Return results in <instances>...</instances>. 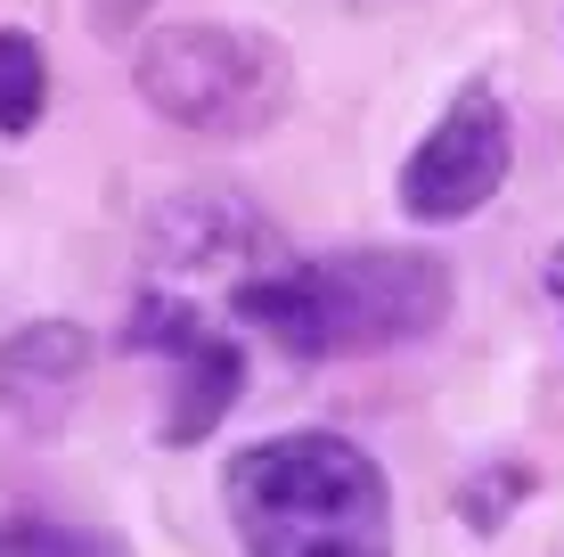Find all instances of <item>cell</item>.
Here are the masks:
<instances>
[{
	"mask_svg": "<svg viewBox=\"0 0 564 557\" xmlns=\"http://www.w3.org/2000/svg\"><path fill=\"white\" fill-rule=\"evenodd\" d=\"M451 263L417 246H352L327 263H279V271L238 279V320L295 361H344V353H384L417 344L451 320Z\"/></svg>",
	"mask_w": 564,
	"mask_h": 557,
	"instance_id": "6da1fadb",
	"label": "cell"
},
{
	"mask_svg": "<svg viewBox=\"0 0 564 557\" xmlns=\"http://www.w3.org/2000/svg\"><path fill=\"white\" fill-rule=\"evenodd\" d=\"M246 557H393L384 468L344 435H270L221 475Z\"/></svg>",
	"mask_w": 564,
	"mask_h": 557,
	"instance_id": "7a4b0ae2",
	"label": "cell"
},
{
	"mask_svg": "<svg viewBox=\"0 0 564 557\" xmlns=\"http://www.w3.org/2000/svg\"><path fill=\"white\" fill-rule=\"evenodd\" d=\"M140 99L181 131L205 140H254L295 99V57L270 33L229 25V17H188V25H155L131 57Z\"/></svg>",
	"mask_w": 564,
	"mask_h": 557,
	"instance_id": "3957f363",
	"label": "cell"
},
{
	"mask_svg": "<svg viewBox=\"0 0 564 557\" xmlns=\"http://www.w3.org/2000/svg\"><path fill=\"white\" fill-rule=\"evenodd\" d=\"M508 164H516L508 107H499L491 83H466V90H451V107L434 115V131L401 164V214L410 222H466L508 189Z\"/></svg>",
	"mask_w": 564,
	"mask_h": 557,
	"instance_id": "277c9868",
	"label": "cell"
},
{
	"mask_svg": "<svg viewBox=\"0 0 564 557\" xmlns=\"http://www.w3.org/2000/svg\"><path fill=\"white\" fill-rule=\"evenodd\" d=\"M131 353H155L172 369V418H164V443H205L213 427H221V410L238 401L246 386V361L229 336L205 329L197 296H181V287H140V303H131V329H123Z\"/></svg>",
	"mask_w": 564,
	"mask_h": 557,
	"instance_id": "5b68a950",
	"label": "cell"
},
{
	"mask_svg": "<svg viewBox=\"0 0 564 557\" xmlns=\"http://www.w3.org/2000/svg\"><path fill=\"white\" fill-rule=\"evenodd\" d=\"M83 377H90V336L74 320H33L0 344V410H17L25 427H57Z\"/></svg>",
	"mask_w": 564,
	"mask_h": 557,
	"instance_id": "8992f818",
	"label": "cell"
},
{
	"mask_svg": "<svg viewBox=\"0 0 564 557\" xmlns=\"http://www.w3.org/2000/svg\"><path fill=\"white\" fill-rule=\"evenodd\" d=\"M50 107V57L33 33L0 25V140H25Z\"/></svg>",
	"mask_w": 564,
	"mask_h": 557,
	"instance_id": "52a82bcc",
	"label": "cell"
},
{
	"mask_svg": "<svg viewBox=\"0 0 564 557\" xmlns=\"http://www.w3.org/2000/svg\"><path fill=\"white\" fill-rule=\"evenodd\" d=\"M0 557H115V542H99V533H50V525H17L9 542H0Z\"/></svg>",
	"mask_w": 564,
	"mask_h": 557,
	"instance_id": "ba28073f",
	"label": "cell"
},
{
	"mask_svg": "<svg viewBox=\"0 0 564 557\" xmlns=\"http://www.w3.org/2000/svg\"><path fill=\"white\" fill-rule=\"evenodd\" d=\"M155 9V0H90V25H99L107 33V42H123V33L131 25H140V17Z\"/></svg>",
	"mask_w": 564,
	"mask_h": 557,
	"instance_id": "9c48e42d",
	"label": "cell"
},
{
	"mask_svg": "<svg viewBox=\"0 0 564 557\" xmlns=\"http://www.w3.org/2000/svg\"><path fill=\"white\" fill-rule=\"evenodd\" d=\"M549 279H556V303H564V255H556V263H549Z\"/></svg>",
	"mask_w": 564,
	"mask_h": 557,
	"instance_id": "30bf717a",
	"label": "cell"
}]
</instances>
